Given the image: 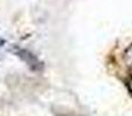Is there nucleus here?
<instances>
[{
	"label": "nucleus",
	"mask_w": 132,
	"mask_h": 116,
	"mask_svg": "<svg viewBox=\"0 0 132 116\" xmlns=\"http://www.w3.org/2000/svg\"><path fill=\"white\" fill-rule=\"evenodd\" d=\"M16 53L19 55V57L22 58L23 60H24L26 63H27L28 65L30 66V67L34 68V70H35V68H38L39 67L38 60H37L36 57H35L32 53L28 52V51H26V50H20V51H18Z\"/></svg>",
	"instance_id": "nucleus-1"
}]
</instances>
